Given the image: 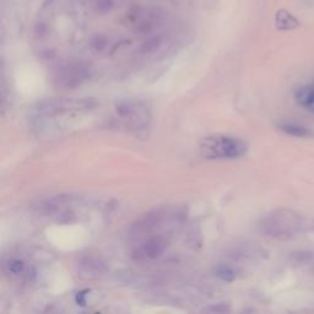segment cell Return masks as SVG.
Listing matches in <instances>:
<instances>
[{"instance_id":"cell-2","label":"cell","mask_w":314,"mask_h":314,"mask_svg":"<svg viewBox=\"0 0 314 314\" xmlns=\"http://www.w3.org/2000/svg\"><path fill=\"white\" fill-rule=\"evenodd\" d=\"M199 146L201 155L211 160L238 159L247 152V144L243 140L222 134L203 137Z\"/></svg>"},{"instance_id":"cell-17","label":"cell","mask_w":314,"mask_h":314,"mask_svg":"<svg viewBox=\"0 0 314 314\" xmlns=\"http://www.w3.org/2000/svg\"><path fill=\"white\" fill-rule=\"evenodd\" d=\"M313 88H314V84H313Z\"/></svg>"},{"instance_id":"cell-14","label":"cell","mask_w":314,"mask_h":314,"mask_svg":"<svg viewBox=\"0 0 314 314\" xmlns=\"http://www.w3.org/2000/svg\"><path fill=\"white\" fill-rule=\"evenodd\" d=\"M203 312L207 313H227L230 312V304L229 303H216L211 304L209 307H205Z\"/></svg>"},{"instance_id":"cell-15","label":"cell","mask_w":314,"mask_h":314,"mask_svg":"<svg viewBox=\"0 0 314 314\" xmlns=\"http://www.w3.org/2000/svg\"><path fill=\"white\" fill-rule=\"evenodd\" d=\"M159 43H160L159 38H151V40L147 41V42L144 44V48H143L144 52H151V50L156 49V48L159 47Z\"/></svg>"},{"instance_id":"cell-1","label":"cell","mask_w":314,"mask_h":314,"mask_svg":"<svg viewBox=\"0 0 314 314\" xmlns=\"http://www.w3.org/2000/svg\"><path fill=\"white\" fill-rule=\"evenodd\" d=\"M261 235L277 241H290L309 231V220L292 209L272 210L259 222Z\"/></svg>"},{"instance_id":"cell-8","label":"cell","mask_w":314,"mask_h":314,"mask_svg":"<svg viewBox=\"0 0 314 314\" xmlns=\"http://www.w3.org/2000/svg\"><path fill=\"white\" fill-rule=\"evenodd\" d=\"M267 253L255 243H242L231 249L229 257L233 260H257L265 258Z\"/></svg>"},{"instance_id":"cell-16","label":"cell","mask_w":314,"mask_h":314,"mask_svg":"<svg viewBox=\"0 0 314 314\" xmlns=\"http://www.w3.org/2000/svg\"><path fill=\"white\" fill-rule=\"evenodd\" d=\"M103 40V38L102 37H97L96 38V40L94 41V43H92V46H94V48L95 49H97V50H101L102 48L104 47V44H106V41H103V42H101V41Z\"/></svg>"},{"instance_id":"cell-6","label":"cell","mask_w":314,"mask_h":314,"mask_svg":"<svg viewBox=\"0 0 314 314\" xmlns=\"http://www.w3.org/2000/svg\"><path fill=\"white\" fill-rule=\"evenodd\" d=\"M115 111L119 117L129 118L135 124L136 128H144L147 124L149 117H147L146 108L142 104L134 101H121L117 104Z\"/></svg>"},{"instance_id":"cell-10","label":"cell","mask_w":314,"mask_h":314,"mask_svg":"<svg viewBox=\"0 0 314 314\" xmlns=\"http://www.w3.org/2000/svg\"><path fill=\"white\" fill-rule=\"evenodd\" d=\"M276 27L281 31H287V30H293V28L300 26V22L297 21V19L290 14L286 10H280L276 14Z\"/></svg>"},{"instance_id":"cell-9","label":"cell","mask_w":314,"mask_h":314,"mask_svg":"<svg viewBox=\"0 0 314 314\" xmlns=\"http://www.w3.org/2000/svg\"><path fill=\"white\" fill-rule=\"evenodd\" d=\"M296 101L303 108L308 110L314 113V88L307 86V88H301L296 92Z\"/></svg>"},{"instance_id":"cell-7","label":"cell","mask_w":314,"mask_h":314,"mask_svg":"<svg viewBox=\"0 0 314 314\" xmlns=\"http://www.w3.org/2000/svg\"><path fill=\"white\" fill-rule=\"evenodd\" d=\"M78 270L82 276L96 278L104 275L108 270L107 263L100 257L95 255H85L79 259Z\"/></svg>"},{"instance_id":"cell-3","label":"cell","mask_w":314,"mask_h":314,"mask_svg":"<svg viewBox=\"0 0 314 314\" xmlns=\"http://www.w3.org/2000/svg\"><path fill=\"white\" fill-rule=\"evenodd\" d=\"M96 102L92 98H54L42 101L37 104L36 111L41 115H57L73 111H88L95 107Z\"/></svg>"},{"instance_id":"cell-13","label":"cell","mask_w":314,"mask_h":314,"mask_svg":"<svg viewBox=\"0 0 314 314\" xmlns=\"http://www.w3.org/2000/svg\"><path fill=\"white\" fill-rule=\"evenodd\" d=\"M281 130L284 131V133H286L287 135L294 136V137H306L310 135V131L308 129H306V128L302 126H299V124H294V123H284L280 124Z\"/></svg>"},{"instance_id":"cell-12","label":"cell","mask_w":314,"mask_h":314,"mask_svg":"<svg viewBox=\"0 0 314 314\" xmlns=\"http://www.w3.org/2000/svg\"><path fill=\"white\" fill-rule=\"evenodd\" d=\"M213 271L215 276L219 277L220 280L226 281V283H232L237 277L236 269L231 267V265L225 264V263H219V264L215 265Z\"/></svg>"},{"instance_id":"cell-5","label":"cell","mask_w":314,"mask_h":314,"mask_svg":"<svg viewBox=\"0 0 314 314\" xmlns=\"http://www.w3.org/2000/svg\"><path fill=\"white\" fill-rule=\"evenodd\" d=\"M168 241L163 236H152L134 249L133 258L136 261H150L160 258L166 252Z\"/></svg>"},{"instance_id":"cell-11","label":"cell","mask_w":314,"mask_h":314,"mask_svg":"<svg viewBox=\"0 0 314 314\" xmlns=\"http://www.w3.org/2000/svg\"><path fill=\"white\" fill-rule=\"evenodd\" d=\"M5 269L6 271H8V274L12 275V276L30 277V269L27 268V265L25 264V261L21 260V259H9L5 264Z\"/></svg>"},{"instance_id":"cell-4","label":"cell","mask_w":314,"mask_h":314,"mask_svg":"<svg viewBox=\"0 0 314 314\" xmlns=\"http://www.w3.org/2000/svg\"><path fill=\"white\" fill-rule=\"evenodd\" d=\"M89 66L84 63L73 62L64 64L57 72V80L60 86L66 89H74L80 86L89 78Z\"/></svg>"}]
</instances>
